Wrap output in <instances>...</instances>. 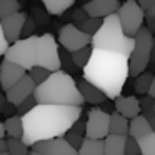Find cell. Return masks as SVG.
Returning <instances> with one entry per match:
<instances>
[{"instance_id": "1", "label": "cell", "mask_w": 155, "mask_h": 155, "mask_svg": "<svg viewBox=\"0 0 155 155\" xmlns=\"http://www.w3.org/2000/svg\"><path fill=\"white\" fill-rule=\"evenodd\" d=\"M82 107L35 105L22 118V142L27 147L52 138H64L80 118Z\"/></svg>"}, {"instance_id": "2", "label": "cell", "mask_w": 155, "mask_h": 155, "mask_svg": "<svg viewBox=\"0 0 155 155\" xmlns=\"http://www.w3.org/2000/svg\"><path fill=\"white\" fill-rule=\"evenodd\" d=\"M128 78V58L120 54L92 48L90 58L84 67V80L94 85L105 95L115 100L122 95Z\"/></svg>"}, {"instance_id": "3", "label": "cell", "mask_w": 155, "mask_h": 155, "mask_svg": "<svg viewBox=\"0 0 155 155\" xmlns=\"http://www.w3.org/2000/svg\"><path fill=\"white\" fill-rule=\"evenodd\" d=\"M37 105H60V107H82L84 100L74 77L65 70H57L48 75L44 84L34 90Z\"/></svg>"}, {"instance_id": "4", "label": "cell", "mask_w": 155, "mask_h": 155, "mask_svg": "<svg viewBox=\"0 0 155 155\" xmlns=\"http://www.w3.org/2000/svg\"><path fill=\"white\" fill-rule=\"evenodd\" d=\"M90 45L94 50L114 52V54H120L128 58L134 50V38L127 37L122 32L120 22H118L117 15L114 14L102 20L100 28L90 38Z\"/></svg>"}, {"instance_id": "5", "label": "cell", "mask_w": 155, "mask_h": 155, "mask_svg": "<svg viewBox=\"0 0 155 155\" xmlns=\"http://www.w3.org/2000/svg\"><path fill=\"white\" fill-rule=\"evenodd\" d=\"M153 48V35L142 27L134 37V50L128 57V77H138L148 67Z\"/></svg>"}, {"instance_id": "6", "label": "cell", "mask_w": 155, "mask_h": 155, "mask_svg": "<svg viewBox=\"0 0 155 155\" xmlns=\"http://www.w3.org/2000/svg\"><path fill=\"white\" fill-rule=\"evenodd\" d=\"M35 67H42L50 74L60 70L58 62V47L57 40L52 34H44L37 37V47H35Z\"/></svg>"}, {"instance_id": "7", "label": "cell", "mask_w": 155, "mask_h": 155, "mask_svg": "<svg viewBox=\"0 0 155 155\" xmlns=\"http://www.w3.org/2000/svg\"><path fill=\"white\" fill-rule=\"evenodd\" d=\"M37 37L38 35H32L28 38H22V40L15 42V44L8 45L7 52H5V60L12 62V64L22 67L25 72L35 67V47H37Z\"/></svg>"}, {"instance_id": "8", "label": "cell", "mask_w": 155, "mask_h": 155, "mask_svg": "<svg viewBox=\"0 0 155 155\" xmlns=\"http://www.w3.org/2000/svg\"><path fill=\"white\" fill-rule=\"evenodd\" d=\"M115 15L120 22L122 32L130 38H134L137 32L143 27V12L138 8L137 0H127L125 4H120V8Z\"/></svg>"}, {"instance_id": "9", "label": "cell", "mask_w": 155, "mask_h": 155, "mask_svg": "<svg viewBox=\"0 0 155 155\" xmlns=\"http://www.w3.org/2000/svg\"><path fill=\"white\" fill-rule=\"evenodd\" d=\"M108 120H110V114H105L100 108H92L87 115V120H85L84 138L104 140L108 135Z\"/></svg>"}, {"instance_id": "10", "label": "cell", "mask_w": 155, "mask_h": 155, "mask_svg": "<svg viewBox=\"0 0 155 155\" xmlns=\"http://www.w3.org/2000/svg\"><path fill=\"white\" fill-rule=\"evenodd\" d=\"M90 38L88 35L82 34L74 24H65L62 25V28L58 30V44L62 45L65 52L72 54V52H77L84 47L90 45Z\"/></svg>"}, {"instance_id": "11", "label": "cell", "mask_w": 155, "mask_h": 155, "mask_svg": "<svg viewBox=\"0 0 155 155\" xmlns=\"http://www.w3.org/2000/svg\"><path fill=\"white\" fill-rule=\"evenodd\" d=\"M25 18H27L25 12H17V14L10 15L4 20H0V28H2L4 38L8 45L20 40V32H22V27H24Z\"/></svg>"}, {"instance_id": "12", "label": "cell", "mask_w": 155, "mask_h": 155, "mask_svg": "<svg viewBox=\"0 0 155 155\" xmlns=\"http://www.w3.org/2000/svg\"><path fill=\"white\" fill-rule=\"evenodd\" d=\"M118 8H120V2L118 0H92V2H87L82 7V10L87 14V17L104 20L108 15L117 14Z\"/></svg>"}, {"instance_id": "13", "label": "cell", "mask_w": 155, "mask_h": 155, "mask_svg": "<svg viewBox=\"0 0 155 155\" xmlns=\"http://www.w3.org/2000/svg\"><path fill=\"white\" fill-rule=\"evenodd\" d=\"M34 90H35V84L32 82V78L25 74L24 77H22L12 88H8L4 95H5V100H7L8 104L17 107V105L20 104V102H24L27 97L34 95Z\"/></svg>"}, {"instance_id": "14", "label": "cell", "mask_w": 155, "mask_h": 155, "mask_svg": "<svg viewBox=\"0 0 155 155\" xmlns=\"http://www.w3.org/2000/svg\"><path fill=\"white\" fill-rule=\"evenodd\" d=\"M32 150L40 155H77V150H74L64 138L38 142V143L32 145Z\"/></svg>"}, {"instance_id": "15", "label": "cell", "mask_w": 155, "mask_h": 155, "mask_svg": "<svg viewBox=\"0 0 155 155\" xmlns=\"http://www.w3.org/2000/svg\"><path fill=\"white\" fill-rule=\"evenodd\" d=\"M27 72L24 70L22 67L12 64L8 60H2L0 62V88L4 92H7L8 88H12L18 80H20Z\"/></svg>"}, {"instance_id": "16", "label": "cell", "mask_w": 155, "mask_h": 155, "mask_svg": "<svg viewBox=\"0 0 155 155\" xmlns=\"http://www.w3.org/2000/svg\"><path fill=\"white\" fill-rule=\"evenodd\" d=\"M115 112L122 115L124 118H135L140 115V107H138V98L135 95H120L115 98Z\"/></svg>"}, {"instance_id": "17", "label": "cell", "mask_w": 155, "mask_h": 155, "mask_svg": "<svg viewBox=\"0 0 155 155\" xmlns=\"http://www.w3.org/2000/svg\"><path fill=\"white\" fill-rule=\"evenodd\" d=\"M77 88H78V92H80V95H82L84 104L87 102V104H92V105H102V104H105V102H107L105 95L102 94L98 88H95L94 85H90L88 82H85V80L78 82Z\"/></svg>"}, {"instance_id": "18", "label": "cell", "mask_w": 155, "mask_h": 155, "mask_svg": "<svg viewBox=\"0 0 155 155\" xmlns=\"http://www.w3.org/2000/svg\"><path fill=\"white\" fill-rule=\"evenodd\" d=\"M152 132H155V130L148 125V122L145 120L142 115H137L135 118H132V120L128 122V134H127V137L134 138V140H140V138L147 137L148 134H152Z\"/></svg>"}, {"instance_id": "19", "label": "cell", "mask_w": 155, "mask_h": 155, "mask_svg": "<svg viewBox=\"0 0 155 155\" xmlns=\"http://www.w3.org/2000/svg\"><path fill=\"white\" fill-rule=\"evenodd\" d=\"M125 138L120 135H107L104 138V155H125Z\"/></svg>"}, {"instance_id": "20", "label": "cell", "mask_w": 155, "mask_h": 155, "mask_svg": "<svg viewBox=\"0 0 155 155\" xmlns=\"http://www.w3.org/2000/svg\"><path fill=\"white\" fill-rule=\"evenodd\" d=\"M74 7V0H44V10L50 15L60 17L68 8Z\"/></svg>"}, {"instance_id": "21", "label": "cell", "mask_w": 155, "mask_h": 155, "mask_svg": "<svg viewBox=\"0 0 155 155\" xmlns=\"http://www.w3.org/2000/svg\"><path fill=\"white\" fill-rule=\"evenodd\" d=\"M128 134V120L118 115L117 112L110 114V120H108V135H120V137H127Z\"/></svg>"}, {"instance_id": "22", "label": "cell", "mask_w": 155, "mask_h": 155, "mask_svg": "<svg viewBox=\"0 0 155 155\" xmlns=\"http://www.w3.org/2000/svg\"><path fill=\"white\" fill-rule=\"evenodd\" d=\"M4 130L8 138H15V140H22V118L14 115L8 117L4 122Z\"/></svg>"}, {"instance_id": "23", "label": "cell", "mask_w": 155, "mask_h": 155, "mask_svg": "<svg viewBox=\"0 0 155 155\" xmlns=\"http://www.w3.org/2000/svg\"><path fill=\"white\" fill-rule=\"evenodd\" d=\"M77 155H104V142L102 140H90L84 138Z\"/></svg>"}, {"instance_id": "24", "label": "cell", "mask_w": 155, "mask_h": 155, "mask_svg": "<svg viewBox=\"0 0 155 155\" xmlns=\"http://www.w3.org/2000/svg\"><path fill=\"white\" fill-rule=\"evenodd\" d=\"M152 82H153V75H152L150 72H143V74H140L138 77H135V80H134L135 94H137L138 97H145Z\"/></svg>"}, {"instance_id": "25", "label": "cell", "mask_w": 155, "mask_h": 155, "mask_svg": "<svg viewBox=\"0 0 155 155\" xmlns=\"http://www.w3.org/2000/svg\"><path fill=\"white\" fill-rule=\"evenodd\" d=\"M90 54H92V47H84L77 52H72L70 54V60H72V65L75 68H84L87 65L88 58H90Z\"/></svg>"}, {"instance_id": "26", "label": "cell", "mask_w": 155, "mask_h": 155, "mask_svg": "<svg viewBox=\"0 0 155 155\" xmlns=\"http://www.w3.org/2000/svg\"><path fill=\"white\" fill-rule=\"evenodd\" d=\"M140 155H155V132L148 134L147 137L137 140Z\"/></svg>"}, {"instance_id": "27", "label": "cell", "mask_w": 155, "mask_h": 155, "mask_svg": "<svg viewBox=\"0 0 155 155\" xmlns=\"http://www.w3.org/2000/svg\"><path fill=\"white\" fill-rule=\"evenodd\" d=\"M22 5L17 0H0V20L10 17V15L20 12Z\"/></svg>"}, {"instance_id": "28", "label": "cell", "mask_w": 155, "mask_h": 155, "mask_svg": "<svg viewBox=\"0 0 155 155\" xmlns=\"http://www.w3.org/2000/svg\"><path fill=\"white\" fill-rule=\"evenodd\" d=\"M5 147H7L8 155H28V147L22 140L7 138V140H5Z\"/></svg>"}, {"instance_id": "29", "label": "cell", "mask_w": 155, "mask_h": 155, "mask_svg": "<svg viewBox=\"0 0 155 155\" xmlns=\"http://www.w3.org/2000/svg\"><path fill=\"white\" fill-rule=\"evenodd\" d=\"M100 25H102V20L100 18H92V17H88L85 22H82L80 25H78V30L82 32V34H85V35H88V37H94L95 34H97V30L100 28Z\"/></svg>"}, {"instance_id": "30", "label": "cell", "mask_w": 155, "mask_h": 155, "mask_svg": "<svg viewBox=\"0 0 155 155\" xmlns=\"http://www.w3.org/2000/svg\"><path fill=\"white\" fill-rule=\"evenodd\" d=\"M27 75L32 78V82H34L35 87H37V85L44 84V82L47 80L48 75H50V72L45 70V68H42V67H34V68H30V70H28Z\"/></svg>"}, {"instance_id": "31", "label": "cell", "mask_w": 155, "mask_h": 155, "mask_svg": "<svg viewBox=\"0 0 155 155\" xmlns=\"http://www.w3.org/2000/svg\"><path fill=\"white\" fill-rule=\"evenodd\" d=\"M30 14H32L30 18L34 20L35 25H45V24H48V20H50L48 14L42 7H32L30 8Z\"/></svg>"}, {"instance_id": "32", "label": "cell", "mask_w": 155, "mask_h": 155, "mask_svg": "<svg viewBox=\"0 0 155 155\" xmlns=\"http://www.w3.org/2000/svg\"><path fill=\"white\" fill-rule=\"evenodd\" d=\"M35 105H37V102H35L34 95H30V97H27L24 102H20V104L15 107V115H17V117H24V115H27Z\"/></svg>"}, {"instance_id": "33", "label": "cell", "mask_w": 155, "mask_h": 155, "mask_svg": "<svg viewBox=\"0 0 155 155\" xmlns=\"http://www.w3.org/2000/svg\"><path fill=\"white\" fill-rule=\"evenodd\" d=\"M35 28H37V25H35L34 20L27 15V18H25V22H24V27H22V32H20V37L28 38V37H32V35H35Z\"/></svg>"}, {"instance_id": "34", "label": "cell", "mask_w": 155, "mask_h": 155, "mask_svg": "<svg viewBox=\"0 0 155 155\" xmlns=\"http://www.w3.org/2000/svg\"><path fill=\"white\" fill-rule=\"evenodd\" d=\"M64 140L67 142V143L70 145L74 150H78V148H80V145H82V142H84V137L75 135V134H72V132H67V134L64 135Z\"/></svg>"}, {"instance_id": "35", "label": "cell", "mask_w": 155, "mask_h": 155, "mask_svg": "<svg viewBox=\"0 0 155 155\" xmlns=\"http://www.w3.org/2000/svg\"><path fill=\"white\" fill-rule=\"evenodd\" d=\"M70 18L74 20V25H75V27H78V25H80L82 22H85L88 17H87V14L82 10V7H77V8H74V10L70 12Z\"/></svg>"}, {"instance_id": "36", "label": "cell", "mask_w": 155, "mask_h": 155, "mask_svg": "<svg viewBox=\"0 0 155 155\" xmlns=\"http://www.w3.org/2000/svg\"><path fill=\"white\" fill-rule=\"evenodd\" d=\"M58 62H60V67H65L67 70H75V67L72 65V60H70V54L65 52L64 48L58 50Z\"/></svg>"}, {"instance_id": "37", "label": "cell", "mask_w": 155, "mask_h": 155, "mask_svg": "<svg viewBox=\"0 0 155 155\" xmlns=\"http://www.w3.org/2000/svg\"><path fill=\"white\" fill-rule=\"evenodd\" d=\"M124 153L125 155H140L137 140H134V138H130V137L125 138V150H124Z\"/></svg>"}, {"instance_id": "38", "label": "cell", "mask_w": 155, "mask_h": 155, "mask_svg": "<svg viewBox=\"0 0 155 155\" xmlns=\"http://www.w3.org/2000/svg\"><path fill=\"white\" fill-rule=\"evenodd\" d=\"M138 107H140V112H147V110H153L155 108V98L148 97H140L138 98Z\"/></svg>"}, {"instance_id": "39", "label": "cell", "mask_w": 155, "mask_h": 155, "mask_svg": "<svg viewBox=\"0 0 155 155\" xmlns=\"http://www.w3.org/2000/svg\"><path fill=\"white\" fill-rule=\"evenodd\" d=\"M68 132H72V134H75V135H80V137H84V135H85V120L78 118V120L75 122L74 125H72V128H70Z\"/></svg>"}, {"instance_id": "40", "label": "cell", "mask_w": 155, "mask_h": 155, "mask_svg": "<svg viewBox=\"0 0 155 155\" xmlns=\"http://www.w3.org/2000/svg\"><path fill=\"white\" fill-rule=\"evenodd\" d=\"M142 117L145 118V120L148 122V125H150L152 128L155 130V108L153 110H147V112H142Z\"/></svg>"}, {"instance_id": "41", "label": "cell", "mask_w": 155, "mask_h": 155, "mask_svg": "<svg viewBox=\"0 0 155 155\" xmlns=\"http://www.w3.org/2000/svg\"><path fill=\"white\" fill-rule=\"evenodd\" d=\"M137 5L142 12H147V10H150V8L155 7V0H138Z\"/></svg>"}, {"instance_id": "42", "label": "cell", "mask_w": 155, "mask_h": 155, "mask_svg": "<svg viewBox=\"0 0 155 155\" xmlns=\"http://www.w3.org/2000/svg\"><path fill=\"white\" fill-rule=\"evenodd\" d=\"M0 112H2L4 115H7V118H8V117H14V115H15V107H14L12 104H8V102H7V104L4 105V108H2Z\"/></svg>"}, {"instance_id": "43", "label": "cell", "mask_w": 155, "mask_h": 155, "mask_svg": "<svg viewBox=\"0 0 155 155\" xmlns=\"http://www.w3.org/2000/svg\"><path fill=\"white\" fill-rule=\"evenodd\" d=\"M7 48H8V44L5 42L4 34H2V28H0V55H4L5 52H7Z\"/></svg>"}, {"instance_id": "44", "label": "cell", "mask_w": 155, "mask_h": 155, "mask_svg": "<svg viewBox=\"0 0 155 155\" xmlns=\"http://www.w3.org/2000/svg\"><path fill=\"white\" fill-rule=\"evenodd\" d=\"M5 104H7V100H5V95H4V94H0V110L4 108Z\"/></svg>"}, {"instance_id": "45", "label": "cell", "mask_w": 155, "mask_h": 155, "mask_svg": "<svg viewBox=\"0 0 155 155\" xmlns=\"http://www.w3.org/2000/svg\"><path fill=\"white\" fill-rule=\"evenodd\" d=\"M4 137H5V130H4V124L0 122V140H4Z\"/></svg>"}, {"instance_id": "46", "label": "cell", "mask_w": 155, "mask_h": 155, "mask_svg": "<svg viewBox=\"0 0 155 155\" xmlns=\"http://www.w3.org/2000/svg\"><path fill=\"white\" fill-rule=\"evenodd\" d=\"M0 152H7V147H5V140H0Z\"/></svg>"}, {"instance_id": "47", "label": "cell", "mask_w": 155, "mask_h": 155, "mask_svg": "<svg viewBox=\"0 0 155 155\" xmlns=\"http://www.w3.org/2000/svg\"><path fill=\"white\" fill-rule=\"evenodd\" d=\"M28 155H40V153H37V152H34V150H28Z\"/></svg>"}, {"instance_id": "48", "label": "cell", "mask_w": 155, "mask_h": 155, "mask_svg": "<svg viewBox=\"0 0 155 155\" xmlns=\"http://www.w3.org/2000/svg\"><path fill=\"white\" fill-rule=\"evenodd\" d=\"M0 155H8L7 152H0Z\"/></svg>"}]
</instances>
